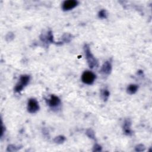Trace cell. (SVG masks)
I'll use <instances>...</instances> for the list:
<instances>
[{
    "instance_id": "cell-8",
    "label": "cell",
    "mask_w": 152,
    "mask_h": 152,
    "mask_svg": "<svg viewBox=\"0 0 152 152\" xmlns=\"http://www.w3.org/2000/svg\"><path fill=\"white\" fill-rule=\"evenodd\" d=\"M138 90V86L136 84H131L127 88V91L129 94H134Z\"/></svg>"
},
{
    "instance_id": "cell-4",
    "label": "cell",
    "mask_w": 152,
    "mask_h": 152,
    "mask_svg": "<svg viewBox=\"0 0 152 152\" xmlns=\"http://www.w3.org/2000/svg\"><path fill=\"white\" fill-rule=\"evenodd\" d=\"M39 109V106L37 101L34 99H30L28 102L27 109L30 113H36Z\"/></svg>"
},
{
    "instance_id": "cell-3",
    "label": "cell",
    "mask_w": 152,
    "mask_h": 152,
    "mask_svg": "<svg viewBox=\"0 0 152 152\" xmlns=\"http://www.w3.org/2000/svg\"><path fill=\"white\" fill-rule=\"evenodd\" d=\"M30 80V77L27 75H22L20 78V83L16 85L15 87V91L17 92H20L22 90L23 87L26 86Z\"/></svg>"
},
{
    "instance_id": "cell-5",
    "label": "cell",
    "mask_w": 152,
    "mask_h": 152,
    "mask_svg": "<svg viewBox=\"0 0 152 152\" xmlns=\"http://www.w3.org/2000/svg\"><path fill=\"white\" fill-rule=\"evenodd\" d=\"M78 4V2L75 0L65 1L62 4V9L64 11L70 10L75 7Z\"/></svg>"
},
{
    "instance_id": "cell-9",
    "label": "cell",
    "mask_w": 152,
    "mask_h": 152,
    "mask_svg": "<svg viewBox=\"0 0 152 152\" xmlns=\"http://www.w3.org/2000/svg\"><path fill=\"white\" fill-rule=\"evenodd\" d=\"M129 123L128 122H126L125 124V125H124V131L126 134H128L131 132V131H130V129H129Z\"/></svg>"
},
{
    "instance_id": "cell-1",
    "label": "cell",
    "mask_w": 152,
    "mask_h": 152,
    "mask_svg": "<svg viewBox=\"0 0 152 152\" xmlns=\"http://www.w3.org/2000/svg\"><path fill=\"white\" fill-rule=\"evenodd\" d=\"M84 51H85V54L86 56L87 60L88 61V65L90 68H93V67L96 66L97 65V62L96 60V59L94 58L93 55L91 54L88 46H87V45L85 46Z\"/></svg>"
},
{
    "instance_id": "cell-2",
    "label": "cell",
    "mask_w": 152,
    "mask_h": 152,
    "mask_svg": "<svg viewBox=\"0 0 152 152\" xmlns=\"http://www.w3.org/2000/svg\"><path fill=\"white\" fill-rule=\"evenodd\" d=\"M96 78V75L91 71H84L81 76L82 81L87 84H91L94 83Z\"/></svg>"
},
{
    "instance_id": "cell-6",
    "label": "cell",
    "mask_w": 152,
    "mask_h": 152,
    "mask_svg": "<svg viewBox=\"0 0 152 152\" xmlns=\"http://www.w3.org/2000/svg\"><path fill=\"white\" fill-rule=\"evenodd\" d=\"M61 103L60 99L59 97L55 95H52L50 98L48 100V104L49 105L52 107H55L58 106Z\"/></svg>"
},
{
    "instance_id": "cell-11",
    "label": "cell",
    "mask_w": 152,
    "mask_h": 152,
    "mask_svg": "<svg viewBox=\"0 0 152 152\" xmlns=\"http://www.w3.org/2000/svg\"><path fill=\"white\" fill-rule=\"evenodd\" d=\"M106 16H107V14H106V12L105 10H102L99 12V17L100 18H106Z\"/></svg>"
},
{
    "instance_id": "cell-7",
    "label": "cell",
    "mask_w": 152,
    "mask_h": 152,
    "mask_svg": "<svg viewBox=\"0 0 152 152\" xmlns=\"http://www.w3.org/2000/svg\"><path fill=\"white\" fill-rule=\"evenodd\" d=\"M111 69H112L111 64L110 62L107 61L103 65L101 69V72L106 74H109L110 72Z\"/></svg>"
},
{
    "instance_id": "cell-10",
    "label": "cell",
    "mask_w": 152,
    "mask_h": 152,
    "mask_svg": "<svg viewBox=\"0 0 152 152\" xmlns=\"http://www.w3.org/2000/svg\"><path fill=\"white\" fill-rule=\"evenodd\" d=\"M102 95L103 97V99L104 100H106L109 96V92L107 90H103V91L102 93Z\"/></svg>"
}]
</instances>
